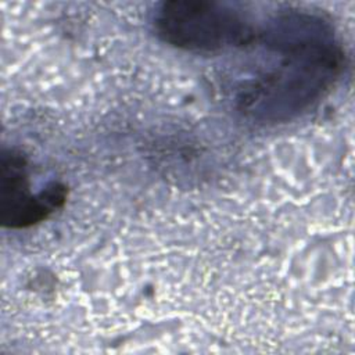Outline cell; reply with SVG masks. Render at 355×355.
<instances>
[{
    "instance_id": "obj_1",
    "label": "cell",
    "mask_w": 355,
    "mask_h": 355,
    "mask_svg": "<svg viewBox=\"0 0 355 355\" xmlns=\"http://www.w3.org/2000/svg\"><path fill=\"white\" fill-rule=\"evenodd\" d=\"M259 60L237 90L240 110L261 121H284L333 86L344 53L333 26L305 11H286L257 29Z\"/></svg>"
},
{
    "instance_id": "obj_2",
    "label": "cell",
    "mask_w": 355,
    "mask_h": 355,
    "mask_svg": "<svg viewBox=\"0 0 355 355\" xmlns=\"http://www.w3.org/2000/svg\"><path fill=\"white\" fill-rule=\"evenodd\" d=\"M154 28L165 43L191 53L245 47L258 29L237 6L207 0H171L159 4Z\"/></svg>"
},
{
    "instance_id": "obj_3",
    "label": "cell",
    "mask_w": 355,
    "mask_h": 355,
    "mask_svg": "<svg viewBox=\"0 0 355 355\" xmlns=\"http://www.w3.org/2000/svg\"><path fill=\"white\" fill-rule=\"evenodd\" d=\"M67 189L60 183L32 194L25 157L15 150H3L0 157V222L4 227L21 229L36 225L61 208Z\"/></svg>"
}]
</instances>
